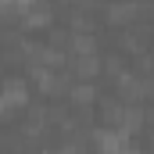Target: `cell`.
<instances>
[{
	"label": "cell",
	"mask_w": 154,
	"mask_h": 154,
	"mask_svg": "<svg viewBox=\"0 0 154 154\" xmlns=\"http://www.w3.org/2000/svg\"><path fill=\"white\" fill-rule=\"evenodd\" d=\"M72 68H75V75H97L100 72V54H72Z\"/></svg>",
	"instance_id": "obj_1"
},
{
	"label": "cell",
	"mask_w": 154,
	"mask_h": 154,
	"mask_svg": "<svg viewBox=\"0 0 154 154\" xmlns=\"http://www.w3.org/2000/svg\"><path fill=\"white\" fill-rule=\"evenodd\" d=\"M68 97H72L75 104H90V100L97 97V86H93V82H72V86H68Z\"/></svg>",
	"instance_id": "obj_2"
}]
</instances>
